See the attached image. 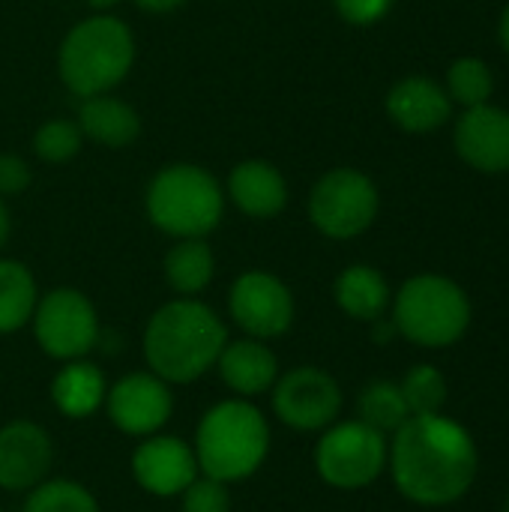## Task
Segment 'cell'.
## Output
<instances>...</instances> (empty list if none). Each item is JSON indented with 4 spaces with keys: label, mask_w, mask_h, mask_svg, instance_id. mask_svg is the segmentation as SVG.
<instances>
[{
    "label": "cell",
    "mask_w": 509,
    "mask_h": 512,
    "mask_svg": "<svg viewBox=\"0 0 509 512\" xmlns=\"http://www.w3.org/2000/svg\"><path fill=\"white\" fill-rule=\"evenodd\" d=\"M186 0H135V6L138 9H144V12H153V15H165V12H174V9H180Z\"/></svg>",
    "instance_id": "1f68e13d"
},
{
    "label": "cell",
    "mask_w": 509,
    "mask_h": 512,
    "mask_svg": "<svg viewBox=\"0 0 509 512\" xmlns=\"http://www.w3.org/2000/svg\"><path fill=\"white\" fill-rule=\"evenodd\" d=\"M456 150L477 171H509V111L489 102L468 108L456 123Z\"/></svg>",
    "instance_id": "9a60e30c"
},
{
    "label": "cell",
    "mask_w": 509,
    "mask_h": 512,
    "mask_svg": "<svg viewBox=\"0 0 509 512\" xmlns=\"http://www.w3.org/2000/svg\"><path fill=\"white\" fill-rule=\"evenodd\" d=\"M225 345V324L207 303L195 297H180L159 306L144 330L147 366L165 384L198 381L216 366Z\"/></svg>",
    "instance_id": "7a4b0ae2"
},
{
    "label": "cell",
    "mask_w": 509,
    "mask_h": 512,
    "mask_svg": "<svg viewBox=\"0 0 509 512\" xmlns=\"http://www.w3.org/2000/svg\"><path fill=\"white\" fill-rule=\"evenodd\" d=\"M162 270H165V282L180 297H198L213 282L216 258L204 237H189V240H177L168 249Z\"/></svg>",
    "instance_id": "7402d4cb"
},
{
    "label": "cell",
    "mask_w": 509,
    "mask_h": 512,
    "mask_svg": "<svg viewBox=\"0 0 509 512\" xmlns=\"http://www.w3.org/2000/svg\"><path fill=\"white\" fill-rule=\"evenodd\" d=\"M450 96L441 84L423 75L402 78L387 93V114L405 132H432L450 120Z\"/></svg>",
    "instance_id": "e0dca14e"
},
{
    "label": "cell",
    "mask_w": 509,
    "mask_h": 512,
    "mask_svg": "<svg viewBox=\"0 0 509 512\" xmlns=\"http://www.w3.org/2000/svg\"><path fill=\"white\" fill-rule=\"evenodd\" d=\"M378 216L375 183L354 168L327 171L309 192V219L330 240H351L369 231Z\"/></svg>",
    "instance_id": "52a82bcc"
},
{
    "label": "cell",
    "mask_w": 509,
    "mask_h": 512,
    "mask_svg": "<svg viewBox=\"0 0 509 512\" xmlns=\"http://www.w3.org/2000/svg\"><path fill=\"white\" fill-rule=\"evenodd\" d=\"M132 474L138 486L156 498L183 495L198 477L195 450L180 438H147L132 453Z\"/></svg>",
    "instance_id": "5bb4252c"
},
{
    "label": "cell",
    "mask_w": 509,
    "mask_h": 512,
    "mask_svg": "<svg viewBox=\"0 0 509 512\" xmlns=\"http://www.w3.org/2000/svg\"><path fill=\"white\" fill-rule=\"evenodd\" d=\"M183 512H231V495L219 480H192L183 492Z\"/></svg>",
    "instance_id": "f1b7e54d"
},
{
    "label": "cell",
    "mask_w": 509,
    "mask_h": 512,
    "mask_svg": "<svg viewBox=\"0 0 509 512\" xmlns=\"http://www.w3.org/2000/svg\"><path fill=\"white\" fill-rule=\"evenodd\" d=\"M105 396H108L105 378L93 363L69 360L51 381V399H54L57 411L72 420H84V417L96 414L99 405L105 402Z\"/></svg>",
    "instance_id": "ffe728a7"
},
{
    "label": "cell",
    "mask_w": 509,
    "mask_h": 512,
    "mask_svg": "<svg viewBox=\"0 0 509 512\" xmlns=\"http://www.w3.org/2000/svg\"><path fill=\"white\" fill-rule=\"evenodd\" d=\"M390 444L384 435L360 420L330 426L315 450V468L324 483L336 489H363L381 477L387 468Z\"/></svg>",
    "instance_id": "ba28073f"
},
{
    "label": "cell",
    "mask_w": 509,
    "mask_h": 512,
    "mask_svg": "<svg viewBox=\"0 0 509 512\" xmlns=\"http://www.w3.org/2000/svg\"><path fill=\"white\" fill-rule=\"evenodd\" d=\"M225 195L252 219H276L288 204V183L273 162L246 159L231 168Z\"/></svg>",
    "instance_id": "2e32d148"
},
{
    "label": "cell",
    "mask_w": 509,
    "mask_h": 512,
    "mask_svg": "<svg viewBox=\"0 0 509 512\" xmlns=\"http://www.w3.org/2000/svg\"><path fill=\"white\" fill-rule=\"evenodd\" d=\"M447 84H450V96L456 102H462L465 108H474V105H486L489 96H492V69L477 60V57H462L450 66L447 72Z\"/></svg>",
    "instance_id": "83f0119b"
},
{
    "label": "cell",
    "mask_w": 509,
    "mask_h": 512,
    "mask_svg": "<svg viewBox=\"0 0 509 512\" xmlns=\"http://www.w3.org/2000/svg\"><path fill=\"white\" fill-rule=\"evenodd\" d=\"M33 180L30 165L15 156V153H0V198H15L21 195Z\"/></svg>",
    "instance_id": "f546056e"
},
{
    "label": "cell",
    "mask_w": 509,
    "mask_h": 512,
    "mask_svg": "<svg viewBox=\"0 0 509 512\" xmlns=\"http://www.w3.org/2000/svg\"><path fill=\"white\" fill-rule=\"evenodd\" d=\"M78 129L84 138H90L93 144H102L108 150H120V147H129L138 141L141 135V117L138 111L111 96V93H102V96H87L81 99V108H78Z\"/></svg>",
    "instance_id": "d6986e66"
},
{
    "label": "cell",
    "mask_w": 509,
    "mask_h": 512,
    "mask_svg": "<svg viewBox=\"0 0 509 512\" xmlns=\"http://www.w3.org/2000/svg\"><path fill=\"white\" fill-rule=\"evenodd\" d=\"M33 333L39 348L54 360H81L99 342V318L87 294L54 288L33 309Z\"/></svg>",
    "instance_id": "9c48e42d"
},
{
    "label": "cell",
    "mask_w": 509,
    "mask_h": 512,
    "mask_svg": "<svg viewBox=\"0 0 509 512\" xmlns=\"http://www.w3.org/2000/svg\"><path fill=\"white\" fill-rule=\"evenodd\" d=\"M135 63V36L111 12H93L60 42L57 72L69 93L87 99L111 93Z\"/></svg>",
    "instance_id": "3957f363"
},
{
    "label": "cell",
    "mask_w": 509,
    "mask_h": 512,
    "mask_svg": "<svg viewBox=\"0 0 509 512\" xmlns=\"http://www.w3.org/2000/svg\"><path fill=\"white\" fill-rule=\"evenodd\" d=\"M396 330L423 348H447L459 342L471 324V303L465 291L447 276H414L399 288L393 303Z\"/></svg>",
    "instance_id": "8992f818"
},
{
    "label": "cell",
    "mask_w": 509,
    "mask_h": 512,
    "mask_svg": "<svg viewBox=\"0 0 509 512\" xmlns=\"http://www.w3.org/2000/svg\"><path fill=\"white\" fill-rule=\"evenodd\" d=\"M507 512H509V501H507Z\"/></svg>",
    "instance_id": "d590c367"
},
{
    "label": "cell",
    "mask_w": 509,
    "mask_h": 512,
    "mask_svg": "<svg viewBox=\"0 0 509 512\" xmlns=\"http://www.w3.org/2000/svg\"><path fill=\"white\" fill-rule=\"evenodd\" d=\"M228 309L234 324L261 342L285 336L294 324L291 288L267 270H249L237 276L228 294Z\"/></svg>",
    "instance_id": "8fae6325"
},
{
    "label": "cell",
    "mask_w": 509,
    "mask_h": 512,
    "mask_svg": "<svg viewBox=\"0 0 509 512\" xmlns=\"http://www.w3.org/2000/svg\"><path fill=\"white\" fill-rule=\"evenodd\" d=\"M54 459L51 438L30 420H12L0 429V489L30 492L36 489Z\"/></svg>",
    "instance_id": "4fadbf2b"
},
{
    "label": "cell",
    "mask_w": 509,
    "mask_h": 512,
    "mask_svg": "<svg viewBox=\"0 0 509 512\" xmlns=\"http://www.w3.org/2000/svg\"><path fill=\"white\" fill-rule=\"evenodd\" d=\"M105 405L111 423L126 435H153L168 423L174 411L168 384L153 372H135L117 381L108 390Z\"/></svg>",
    "instance_id": "7c38bea8"
},
{
    "label": "cell",
    "mask_w": 509,
    "mask_h": 512,
    "mask_svg": "<svg viewBox=\"0 0 509 512\" xmlns=\"http://www.w3.org/2000/svg\"><path fill=\"white\" fill-rule=\"evenodd\" d=\"M393 0H336L339 15L354 27H369L390 12Z\"/></svg>",
    "instance_id": "4dcf8cb0"
},
{
    "label": "cell",
    "mask_w": 509,
    "mask_h": 512,
    "mask_svg": "<svg viewBox=\"0 0 509 512\" xmlns=\"http://www.w3.org/2000/svg\"><path fill=\"white\" fill-rule=\"evenodd\" d=\"M24 512H99L96 498L72 480H42L30 489Z\"/></svg>",
    "instance_id": "d4e9b609"
},
{
    "label": "cell",
    "mask_w": 509,
    "mask_h": 512,
    "mask_svg": "<svg viewBox=\"0 0 509 512\" xmlns=\"http://www.w3.org/2000/svg\"><path fill=\"white\" fill-rule=\"evenodd\" d=\"M360 423L378 429L381 435L387 432H396L408 417V405H405V396L399 390V384H390V381H375L369 384L363 393H360Z\"/></svg>",
    "instance_id": "cb8c5ba5"
},
{
    "label": "cell",
    "mask_w": 509,
    "mask_h": 512,
    "mask_svg": "<svg viewBox=\"0 0 509 512\" xmlns=\"http://www.w3.org/2000/svg\"><path fill=\"white\" fill-rule=\"evenodd\" d=\"M336 303L357 321H378L390 306V285L375 267L354 264L336 279Z\"/></svg>",
    "instance_id": "44dd1931"
},
{
    "label": "cell",
    "mask_w": 509,
    "mask_h": 512,
    "mask_svg": "<svg viewBox=\"0 0 509 512\" xmlns=\"http://www.w3.org/2000/svg\"><path fill=\"white\" fill-rule=\"evenodd\" d=\"M222 381L237 396H258L267 393L279 378V360L261 339H237L228 342L216 360Z\"/></svg>",
    "instance_id": "ac0fdd59"
},
{
    "label": "cell",
    "mask_w": 509,
    "mask_h": 512,
    "mask_svg": "<svg viewBox=\"0 0 509 512\" xmlns=\"http://www.w3.org/2000/svg\"><path fill=\"white\" fill-rule=\"evenodd\" d=\"M39 303L33 273L12 258H0V333L21 330Z\"/></svg>",
    "instance_id": "603a6c76"
},
{
    "label": "cell",
    "mask_w": 509,
    "mask_h": 512,
    "mask_svg": "<svg viewBox=\"0 0 509 512\" xmlns=\"http://www.w3.org/2000/svg\"><path fill=\"white\" fill-rule=\"evenodd\" d=\"M147 219L174 240L207 237L225 213V189L219 180L192 162H174L153 174L147 195Z\"/></svg>",
    "instance_id": "5b68a950"
},
{
    "label": "cell",
    "mask_w": 509,
    "mask_h": 512,
    "mask_svg": "<svg viewBox=\"0 0 509 512\" xmlns=\"http://www.w3.org/2000/svg\"><path fill=\"white\" fill-rule=\"evenodd\" d=\"M387 462L408 501L447 507L474 486L480 456L462 423L444 414H414L393 432Z\"/></svg>",
    "instance_id": "6da1fadb"
},
{
    "label": "cell",
    "mask_w": 509,
    "mask_h": 512,
    "mask_svg": "<svg viewBox=\"0 0 509 512\" xmlns=\"http://www.w3.org/2000/svg\"><path fill=\"white\" fill-rule=\"evenodd\" d=\"M501 42H504V48L509 51V6L504 9V15H501Z\"/></svg>",
    "instance_id": "e575fe53"
},
{
    "label": "cell",
    "mask_w": 509,
    "mask_h": 512,
    "mask_svg": "<svg viewBox=\"0 0 509 512\" xmlns=\"http://www.w3.org/2000/svg\"><path fill=\"white\" fill-rule=\"evenodd\" d=\"M270 453V426L264 414L243 402L228 399L213 405L195 435V462L204 477L237 483L252 477Z\"/></svg>",
    "instance_id": "277c9868"
},
{
    "label": "cell",
    "mask_w": 509,
    "mask_h": 512,
    "mask_svg": "<svg viewBox=\"0 0 509 512\" xmlns=\"http://www.w3.org/2000/svg\"><path fill=\"white\" fill-rule=\"evenodd\" d=\"M402 396H405V405L414 414H441L444 405H447V381L444 375L429 366V363H420L414 366L405 381L399 384Z\"/></svg>",
    "instance_id": "484cf974"
},
{
    "label": "cell",
    "mask_w": 509,
    "mask_h": 512,
    "mask_svg": "<svg viewBox=\"0 0 509 512\" xmlns=\"http://www.w3.org/2000/svg\"><path fill=\"white\" fill-rule=\"evenodd\" d=\"M81 144H84V135L78 129V123L66 120V117L45 120L33 135V153L48 165H63V162L75 159L81 153Z\"/></svg>",
    "instance_id": "4316f807"
},
{
    "label": "cell",
    "mask_w": 509,
    "mask_h": 512,
    "mask_svg": "<svg viewBox=\"0 0 509 512\" xmlns=\"http://www.w3.org/2000/svg\"><path fill=\"white\" fill-rule=\"evenodd\" d=\"M276 417L300 432L330 429L342 411V390L336 378L318 366H297L273 384Z\"/></svg>",
    "instance_id": "30bf717a"
},
{
    "label": "cell",
    "mask_w": 509,
    "mask_h": 512,
    "mask_svg": "<svg viewBox=\"0 0 509 512\" xmlns=\"http://www.w3.org/2000/svg\"><path fill=\"white\" fill-rule=\"evenodd\" d=\"M9 231H12V216H9V207H6V198H0V252L9 240Z\"/></svg>",
    "instance_id": "d6a6232c"
},
{
    "label": "cell",
    "mask_w": 509,
    "mask_h": 512,
    "mask_svg": "<svg viewBox=\"0 0 509 512\" xmlns=\"http://www.w3.org/2000/svg\"><path fill=\"white\" fill-rule=\"evenodd\" d=\"M87 3H90L93 12H111L120 0H87Z\"/></svg>",
    "instance_id": "836d02e7"
}]
</instances>
